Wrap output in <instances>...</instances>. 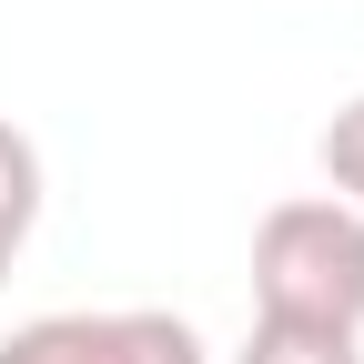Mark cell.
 Returning a JSON list of instances; mask_svg holds the SVG:
<instances>
[{
  "label": "cell",
  "mask_w": 364,
  "mask_h": 364,
  "mask_svg": "<svg viewBox=\"0 0 364 364\" xmlns=\"http://www.w3.org/2000/svg\"><path fill=\"white\" fill-rule=\"evenodd\" d=\"M314 162H324V182H334V203L344 213H364V91L314 132Z\"/></svg>",
  "instance_id": "5b68a950"
},
{
  "label": "cell",
  "mask_w": 364,
  "mask_h": 364,
  "mask_svg": "<svg viewBox=\"0 0 364 364\" xmlns=\"http://www.w3.org/2000/svg\"><path fill=\"white\" fill-rule=\"evenodd\" d=\"M41 223V142L21 122H0V253H21Z\"/></svg>",
  "instance_id": "277c9868"
},
{
  "label": "cell",
  "mask_w": 364,
  "mask_h": 364,
  "mask_svg": "<svg viewBox=\"0 0 364 364\" xmlns=\"http://www.w3.org/2000/svg\"><path fill=\"white\" fill-rule=\"evenodd\" d=\"M253 314L364 334V213L334 193H294L253 223Z\"/></svg>",
  "instance_id": "6da1fadb"
},
{
  "label": "cell",
  "mask_w": 364,
  "mask_h": 364,
  "mask_svg": "<svg viewBox=\"0 0 364 364\" xmlns=\"http://www.w3.org/2000/svg\"><path fill=\"white\" fill-rule=\"evenodd\" d=\"M0 284H11V253H0Z\"/></svg>",
  "instance_id": "8992f818"
},
{
  "label": "cell",
  "mask_w": 364,
  "mask_h": 364,
  "mask_svg": "<svg viewBox=\"0 0 364 364\" xmlns=\"http://www.w3.org/2000/svg\"><path fill=\"white\" fill-rule=\"evenodd\" d=\"M233 364H364V344L334 334V324H273V314H253Z\"/></svg>",
  "instance_id": "3957f363"
},
{
  "label": "cell",
  "mask_w": 364,
  "mask_h": 364,
  "mask_svg": "<svg viewBox=\"0 0 364 364\" xmlns=\"http://www.w3.org/2000/svg\"><path fill=\"white\" fill-rule=\"evenodd\" d=\"M0 364H213V354L182 314L132 304V314H31L11 324Z\"/></svg>",
  "instance_id": "7a4b0ae2"
}]
</instances>
